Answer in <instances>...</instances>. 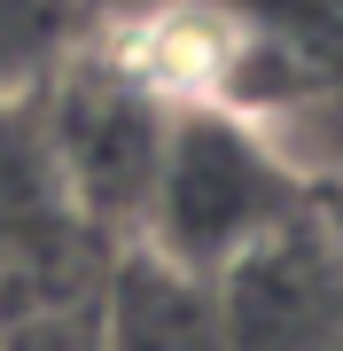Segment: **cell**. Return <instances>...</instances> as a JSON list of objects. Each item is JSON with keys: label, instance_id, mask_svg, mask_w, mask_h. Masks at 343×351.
<instances>
[{"label": "cell", "instance_id": "cell-1", "mask_svg": "<svg viewBox=\"0 0 343 351\" xmlns=\"http://www.w3.org/2000/svg\"><path fill=\"white\" fill-rule=\"evenodd\" d=\"M289 219H305V164L273 141V125L218 94H179L149 211L125 250H156L218 281Z\"/></svg>", "mask_w": 343, "mask_h": 351}, {"label": "cell", "instance_id": "cell-5", "mask_svg": "<svg viewBox=\"0 0 343 351\" xmlns=\"http://www.w3.org/2000/svg\"><path fill=\"white\" fill-rule=\"evenodd\" d=\"M63 242H94V234L63 211L31 101H0V265H24L39 250H63Z\"/></svg>", "mask_w": 343, "mask_h": 351}, {"label": "cell", "instance_id": "cell-4", "mask_svg": "<svg viewBox=\"0 0 343 351\" xmlns=\"http://www.w3.org/2000/svg\"><path fill=\"white\" fill-rule=\"evenodd\" d=\"M94 351H227L218 289L156 250H117L94 297Z\"/></svg>", "mask_w": 343, "mask_h": 351}, {"label": "cell", "instance_id": "cell-6", "mask_svg": "<svg viewBox=\"0 0 343 351\" xmlns=\"http://www.w3.org/2000/svg\"><path fill=\"white\" fill-rule=\"evenodd\" d=\"M86 39V0H0V101H31Z\"/></svg>", "mask_w": 343, "mask_h": 351}, {"label": "cell", "instance_id": "cell-7", "mask_svg": "<svg viewBox=\"0 0 343 351\" xmlns=\"http://www.w3.org/2000/svg\"><path fill=\"white\" fill-rule=\"evenodd\" d=\"M164 8H179V0H86V16H94V32L110 24H149V16H164Z\"/></svg>", "mask_w": 343, "mask_h": 351}, {"label": "cell", "instance_id": "cell-2", "mask_svg": "<svg viewBox=\"0 0 343 351\" xmlns=\"http://www.w3.org/2000/svg\"><path fill=\"white\" fill-rule=\"evenodd\" d=\"M172 110H179V86L149 63V47H117L102 32L31 94V117H39V141H47L63 211L94 242L125 250L140 234Z\"/></svg>", "mask_w": 343, "mask_h": 351}, {"label": "cell", "instance_id": "cell-3", "mask_svg": "<svg viewBox=\"0 0 343 351\" xmlns=\"http://www.w3.org/2000/svg\"><path fill=\"white\" fill-rule=\"evenodd\" d=\"M211 289L227 351H343V258L312 211L234 258Z\"/></svg>", "mask_w": 343, "mask_h": 351}]
</instances>
